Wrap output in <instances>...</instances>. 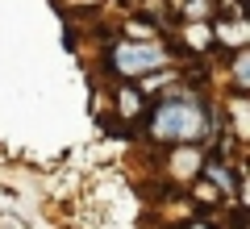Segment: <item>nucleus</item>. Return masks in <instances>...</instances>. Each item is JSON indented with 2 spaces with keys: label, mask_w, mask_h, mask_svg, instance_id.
Wrapping results in <instances>:
<instances>
[{
  "label": "nucleus",
  "mask_w": 250,
  "mask_h": 229,
  "mask_svg": "<svg viewBox=\"0 0 250 229\" xmlns=\"http://www.w3.org/2000/svg\"><path fill=\"white\" fill-rule=\"evenodd\" d=\"M205 175H208V179H213V184H217V187H221V192H225V196H233V192H238V184H233V175H229V171H225V167H221V163H208V167H205Z\"/></svg>",
  "instance_id": "4"
},
{
  "label": "nucleus",
  "mask_w": 250,
  "mask_h": 229,
  "mask_svg": "<svg viewBox=\"0 0 250 229\" xmlns=\"http://www.w3.org/2000/svg\"><path fill=\"white\" fill-rule=\"evenodd\" d=\"M208 125H213L208 104L196 96V92H188V88L163 92L159 104L150 108V138H159V142H175V146H184V142L205 138Z\"/></svg>",
  "instance_id": "1"
},
{
  "label": "nucleus",
  "mask_w": 250,
  "mask_h": 229,
  "mask_svg": "<svg viewBox=\"0 0 250 229\" xmlns=\"http://www.w3.org/2000/svg\"><path fill=\"white\" fill-rule=\"evenodd\" d=\"M233 75H238V88H246V54L233 59Z\"/></svg>",
  "instance_id": "6"
},
{
  "label": "nucleus",
  "mask_w": 250,
  "mask_h": 229,
  "mask_svg": "<svg viewBox=\"0 0 250 229\" xmlns=\"http://www.w3.org/2000/svg\"><path fill=\"white\" fill-rule=\"evenodd\" d=\"M108 62H113L117 75H129V80H138V75H150V71H159L163 62H167V54H163L159 46H150V42H121L113 54H108Z\"/></svg>",
  "instance_id": "2"
},
{
  "label": "nucleus",
  "mask_w": 250,
  "mask_h": 229,
  "mask_svg": "<svg viewBox=\"0 0 250 229\" xmlns=\"http://www.w3.org/2000/svg\"><path fill=\"white\" fill-rule=\"evenodd\" d=\"M192 229H208V225H192Z\"/></svg>",
  "instance_id": "7"
},
{
  "label": "nucleus",
  "mask_w": 250,
  "mask_h": 229,
  "mask_svg": "<svg viewBox=\"0 0 250 229\" xmlns=\"http://www.w3.org/2000/svg\"><path fill=\"white\" fill-rule=\"evenodd\" d=\"M138 96H142V92H121V108H125V113H138V108H142Z\"/></svg>",
  "instance_id": "5"
},
{
  "label": "nucleus",
  "mask_w": 250,
  "mask_h": 229,
  "mask_svg": "<svg viewBox=\"0 0 250 229\" xmlns=\"http://www.w3.org/2000/svg\"><path fill=\"white\" fill-rule=\"evenodd\" d=\"M217 38H221V42H229V46H242L246 42V21H225V25H217Z\"/></svg>",
  "instance_id": "3"
}]
</instances>
